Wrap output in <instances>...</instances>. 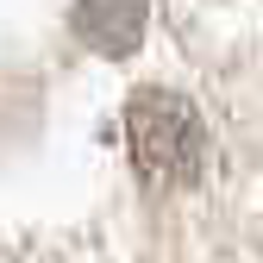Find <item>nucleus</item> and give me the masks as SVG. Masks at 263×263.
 <instances>
[{
	"label": "nucleus",
	"mask_w": 263,
	"mask_h": 263,
	"mask_svg": "<svg viewBox=\"0 0 263 263\" xmlns=\"http://www.w3.org/2000/svg\"><path fill=\"white\" fill-rule=\"evenodd\" d=\"M151 0H76V38L94 57H132L144 44Z\"/></svg>",
	"instance_id": "obj_2"
},
{
	"label": "nucleus",
	"mask_w": 263,
	"mask_h": 263,
	"mask_svg": "<svg viewBox=\"0 0 263 263\" xmlns=\"http://www.w3.org/2000/svg\"><path fill=\"white\" fill-rule=\"evenodd\" d=\"M125 138H132V163L151 188H182L201 176L207 157V125L194 113L188 94L176 88H138L125 107Z\"/></svg>",
	"instance_id": "obj_1"
}]
</instances>
